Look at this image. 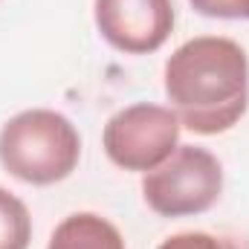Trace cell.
Returning <instances> with one entry per match:
<instances>
[{
    "label": "cell",
    "instance_id": "obj_7",
    "mask_svg": "<svg viewBox=\"0 0 249 249\" xmlns=\"http://www.w3.org/2000/svg\"><path fill=\"white\" fill-rule=\"evenodd\" d=\"M32 217L20 197L0 188V249H29Z\"/></svg>",
    "mask_w": 249,
    "mask_h": 249
},
{
    "label": "cell",
    "instance_id": "obj_5",
    "mask_svg": "<svg viewBox=\"0 0 249 249\" xmlns=\"http://www.w3.org/2000/svg\"><path fill=\"white\" fill-rule=\"evenodd\" d=\"M96 29L124 55L157 53L174 32V0H96Z\"/></svg>",
    "mask_w": 249,
    "mask_h": 249
},
{
    "label": "cell",
    "instance_id": "obj_6",
    "mask_svg": "<svg viewBox=\"0 0 249 249\" xmlns=\"http://www.w3.org/2000/svg\"><path fill=\"white\" fill-rule=\"evenodd\" d=\"M47 249H124V238L107 217L75 212L55 226Z\"/></svg>",
    "mask_w": 249,
    "mask_h": 249
},
{
    "label": "cell",
    "instance_id": "obj_1",
    "mask_svg": "<svg viewBox=\"0 0 249 249\" xmlns=\"http://www.w3.org/2000/svg\"><path fill=\"white\" fill-rule=\"evenodd\" d=\"M165 96L183 127L217 136L244 119L249 107L247 50L223 35H200L165 61Z\"/></svg>",
    "mask_w": 249,
    "mask_h": 249
},
{
    "label": "cell",
    "instance_id": "obj_8",
    "mask_svg": "<svg viewBox=\"0 0 249 249\" xmlns=\"http://www.w3.org/2000/svg\"><path fill=\"white\" fill-rule=\"evenodd\" d=\"M157 249H241L232 238L209 235V232H180L165 238Z\"/></svg>",
    "mask_w": 249,
    "mask_h": 249
},
{
    "label": "cell",
    "instance_id": "obj_2",
    "mask_svg": "<svg viewBox=\"0 0 249 249\" xmlns=\"http://www.w3.org/2000/svg\"><path fill=\"white\" fill-rule=\"evenodd\" d=\"M81 160V136L64 113L35 107L0 127V165L26 186H55Z\"/></svg>",
    "mask_w": 249,
    "mask_h": 249
},
{
    "label": "cell",
    "instance_id": "obj_3",
    "mask_svg": "<svg viewBox=\"0 0 249 249\" xmlns=\"http://www.w3.org/2000/svg\"><path fill=\"white\" fill-rule=\"evenodd\" d=\"M223 191L220 160L200 145H177L174 154L142 177V197L160 217H191L209 212Z\"/></svg>",
    "mask_w": 249,
    "mask_h": 249
},
{
    "label": "cell",
    "instance_id": "obj_9",
    "mask_svg": "<svg viewBox=\"0 0 249 249\" xmlns=\"http://www.w3.org/2000/svg\"><path fill=\"white\" fill-rule=\"evenodd\" d=\"M194 12L206 18H220V20H247L249 18V0H188Z\"/></svg>",
    "mask_w": 249,
    "mask_h": 249
},
{
    "label": "cell",
    "instance_id": "obj_4",
    "mask_svg": "<svg viewBox=\"0 0 249 249\" xmlns=\"http://www.w3.org/2000/svg\"><path fill=\"white\" fill-rule=\"evenodd\" d=\"M180 119L171 107L136 102L113 113L105 130L102 145L113 165L124 171H154L180 145Z\"/></svg>",
    "mask_w": 249,
    "mask_h": 249
}]
</instances>
